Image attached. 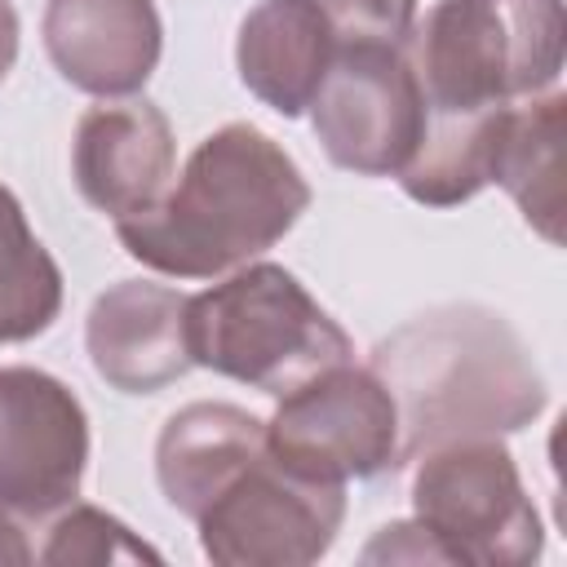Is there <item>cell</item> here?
<instances>
[{
    "instance_id": "12",
    "label": "cell",
    "mask_w": 567,
    "mask_h": 567,
    "mask_svg": "<svg viewBox=\"0 0 567 567\" xmlns=\"http://www.w3.org/2000/svg\"><path fill=\"white\" fill-rule=\"evenodd\" d=\"M84 350L93 372L120 394H155L190 372L186 292L151 279H120L97 292Z\"/></svg>"
},
{
    "instance_id": "18",
    "label": "cell",
    "mask_w": 567,
    "mask_h": 567,
    "mask_svg": "<svg viewBox=\"0 0 567 567\" xmlns=\"http://www.w3.org/2000/svg\"><path fill=\"white\" fill-rule=\"evenodd\" d=\"M35 563L49 567H111V563H164L142 536H133L115 514L97 505H62L35 523Z\"/></svg>"
},
{
    "instance_id": "16",
    "label": "cell",
    "mask_w": 567,
    "mask_h": 567,
    "mask_svg": "<svg viewBox=\"0 0 567 567\" xmlns=\"http://www.w3.org/2000/svg\"><path fill=\"white\" fill-rule=\"evenodd\" d=\"M505 111L509 106L474 111V115L425 111V133L412 159L403 164L399 186L425 208H456L474 199L492 182V159H496Z\"/></svg>"
},
{
    "instance_id": "8",
    "label": "cell",
    "mask_w": 567,
    "mask_h": 567,
    "mask_svg": "<svg viewBox=\"0 0 567 567\" xmlns=\"http://www.w3.org/2000/svg\"><path fill=\"white\" fill-rule=\"evenodd\" d=\"M346 518V483H319L261 452L195 518L204 558L221 567L319 563Z\"/></svg>"
},
{
    "instance_id": "20",
    "label": "cell",
    "mask_w": 567,
    "mask_h": 567,
    "mask_svg": "<svg viewBox=\"0 0 567 567\" xmlns=\"http://www.w3.org/2000/svg\"><path fill=\"white\" fill-rule=\"evenodd\" d=\"M443 563V549L434 536L412 518V523H390L377 532V540L363 549V563Z\"/></svg>"
},
{
    "instance_id": "21",
    "label": "cell",
    "mask_w": 567,
    "mask_h": 567,
    "mask_svg": "<svg viewBox=\"0 0 567 567\" xmlns=\"http://www.w3.org/2000/svg\"><path fill=\"white\" fill-rule=\"evenodd\" d=\"M0 563H35V527L0 509Z\"/></svg>"
},
{
    "instance_id": "15",
    "label": "cell",
    "mask_w": 567,
    "mask_h": 567,
    "mask_svg": "<svg viewBox=\"0 0 567 567\" xmlns=\"http://www.w3.org/2000/svg\"><path fill=\"white\" fill-rule=\"evenodd\" d=\"M563 93L523 97L505 111L492 159V182L518 204L523 221L554 248L563 244Z\"/></svg>"
},
{
    "instance_id": "5",
    "label": "cell",
    "mask_w": 567,
    "mask_h": 567,
    "mask_svg": "<svg viewBox=\"0 0 567 567\" xmlns=\"http://www.w3.org/2000/svg\"><path fill=\"white\" fill-rule=\"evenodd\" d=\"M412 518L434 536L443 563L527 567L545 549L540 514L496 434L430 443L412 474Z\"/></svg>"
},
{
    "instance_id": "6",
    "label": "cell",
    "mask_w": 567,
    "mask_h": 567,
    "mask_svg": "<svg viewBox=\"0 0 567 567\" xmlns=\"http://www.w3.org/2000/svg\"><path fill=\"white\" fill-rule=\"evenodd\" d=\"M306 111L323 155L354 177H399L425 133V93L403 44H341Z\"/></svg>"
},
{
    "instance_id": "14",
    "label": "cell",
    "mask_w": 567,
    "mask_h": 567,
    "mask_svg": "<svg viewBox=\"0 0 567 567\" xmlns=\"http://www.w3.org/2000/svg\"><path fill=\"white\" fill-rule=\"evenodd\" d=\"M266 452V421L235 403H186L155 439V478L164 501L190 523Z\"/></svg>"
},
{
    "instance_id": "7",
    "label": "cell",
    "mask_w": 567,
    "mask_h": 567,
    "mask_svg": "<svg viewBox=\"0 0 567 567\" xmlns=\"http://www.w3.org/2000/svg\"><path fill=\"white\" fill-rule=\"evenodd\" d=\"M266 452L319 483L394 470L403 461L394 394L372 368H354L346 359L279 399L266 421Z\"/></svg>"
},
{
    "instance_id": "3",
    "label": "cell",
    "mask_w": 567,
    "mask_h": 567,
    "mask_svg": "<svg viewBox=\"0 0 567 567\" xmlns=\"http://www.w3.org/2000/svg\"><path fill=\"white\" fill-rule=\"evenodd\" d=\"M186 350L190 368H208L270 399L292 394L354 354L346 328L275 261H248L186 297Z\"/></svg>"
},
{
    "instance_id": "17",
    "label": "cell",
    "mask_w": 567,
    "mask_h": 567,
    "mask_svg": "<svg viewBox=\"0 0 567 567\" xmlns=\"http://www.w3.org/2000/svg\"><path fill=\"white\" fill-rule=\"evenodd\" d=\"M62 310V270L27 226L22 204L0 186V346L40 337Z\"/></svg>"
},
{
    "instance_id": "1",
    "label": "cell",
    "mask_w": 567,
    "mask_h": 567,
    "mask_svg": "<svg viewBox=\"0 0 567 567\" xmlns=\"http://www.w3.org/2000/svg\"><path fill=\"white\" fill-rule=\"evenodd\" d=\"M306 208L310 182L292 155L252 124H221L190 151L177 186L115 221V239L155 275L213 279L275 248Z\"/></svg>"
},
{
    "instance_id": "19",
    "label": "cell",
    "mask_w": 567,
    "mask_h": 567,
    "mask_svg": "<svg viewBox=\"0 0 567 567\" xmlns=\"http://www.w3.org/2000/svg\"><path fill=\"white\" fill-rule=\"evenodd\" d=\"M341 44H408L416 0H319Z\"/></svg>"
},
{
    "instance_id": "4",
    "label": "cell",
    "mask_w": 567,
    "mask_h": 567,
    "mask_svg": "<svg viewBox=\"0 0 567 567\" xmlns=\"http://www.w3.org/2000/svg\"><path fill=\"white\" fill-rule=\"evenodd\" d=\"M425 111L474 115L549 93L567 53L563 0H439L403 44Z\"/></svg>"
},
{
    "instance_id": "13",
    "label": "cell",
    "mask_w": 567,
    "mask_h": 567,
    "mask_svg": "<svg viewBox=\"0 0 567 567\" xmlns=\"http://www.w3.org/2000/svg\"><path fill=\"white\" fill-rule=\"evenodd\" d=\"M337 53L332 22L319 0H257L235 40V66L252 97L284 120L301 115Z\"/></svg>"
},
{
    "instance_id": "2",
    "label": "cell",
    "mask_w": 567,
    "mask_h": 567,
    "mask_svg": "<svg viewBox=\"0 0 567 567\" xmlns=\"http://www.w3.org/2000/svg\"><path fill=\"white\" fill-rule=\"evenodd\" d=\"M399 408V456L465 434H509L540 416L545 377L518 332L483 306L408 319L368 363Z\"/></svg>"
},
{
    "instance_id": "11",
    "label": "cell",
    "mask_w": 567,
    "mask_h": 567,
    "mask_svg": "<svg viewBox=\"0 0 567 567\" xmlns=\"http://www.w3.org/2000/svg\"><path fill=\"white\" fill-rule=\"evenodd\" d=\"M40 35L53 71L93 97H133L164 49L155 0H49Z\"/></svg>"
},
{
    "instance_id": "10",
    "label": "cell",
    "mask_w": 567,
    "mask_h": 567,
    "mask_svg": "<svg viewBox=\"0 0 567 567\" xmlns=\"http://www.w3.org/2000/svg\"><path fill=\"white\" fill-rule=\"evenodd\" d=\"M173 159V124L146 97H102L80 115L71 137L75 190L111 221L146 213L168 190Z\"/></svg>"
},
{
    "instance_id": "22",
    "label": "cell",
    "mask_w": 567,
    "mask_h": 567,
    "mask_svg": "<svg viewBox=\"0 0 567 567\" xmlns=\"http://www.w3.org/2000/svg\"><path fill=\"white\" fill-rule=\"evenodd\" d=\"M13 62H18V13L9 0H0V84L9 80Z\"/></svg>"
},
{
    "instance_id": "9",
    "label": "cell",
    "mask_w": 567,
    "mask_h": 567,
    "mask_svg": "<svg viewBox=\"0 0 567 567\" xmlns=\"http://www.w3.org/2000/svg\"><path fill=\"white\" fill-rule=\"evenodd\" d=\"M89 470V416L66 381L13 363L0 368V509L44 523L80 496Z\"/></svg>"
}]
</instances>
